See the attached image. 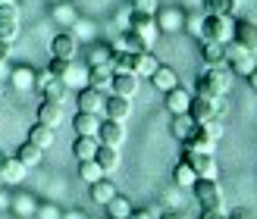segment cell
I'll return each mask as SVG.
<instances>
[{
  "mask_svg": "<svg viewBox=\"0 0 257 219\" xmlns=\"http://www.w3.org/2000/svg\"><path fill=\"white\" fill-rule=\"evenodd\" d=\"M226 219H251V213H248V210H232Z\"/></svg>",
  "mask_w": 257,
  "mask_h": 219,
  "instance_id": "obj_45",
  "label": "cell"
},
{
  "mask_svg": "<svg viewBox=\"0 0 257 219\" xmlns=\"http://www.w3.org/2000/svg\"><path fill=\"white\" fill-rule=\"evenodd\" d=\"M188 116H191V119H195L198 125H201V122L216 119V113H213V100H207V97H191V104H188Z\"/></svg>",
  "mask_w": 257,
  "mask_h": 219,
  "instance_id": "obj_12",
  "label": "cell"
},
{
  "mask_svg": "<svg viewBox=\"0 0 257 219\" xmlns=\"http://www.w3.org/2000/svg\"><path fill=\"white\" fill-rule=\"evenodd\" d=\"M29 141L32 144H38L41 150H47L50 144H54V125H44V122H35L29 128Z\"/></svg>",
  "mask_w": 257,
  "mask_h": 219,
  "instance_id": "obj_19",
  "label": "cell"
},
{
  "mask_svg": "<svg viewBox=\"0 0 257 219\" xmlns=\"http://www.w3.org/2000/svg\"><path fill=\"white\" fill-rule=\"evenodd\" d=\"M173 178H176V185H179V188H191V185L198 182V175H195V169H191V163H188V160H182V163H179L176 169H173Z\"/></svg>",
  "mask_w": 257,
  "mask_h": 219,
  "instance_id": "obj_30",
  "label": "cell"
},
{
  "mask_svg": "<svg viewBox=\"0 0 257 219\" xmlns=\"http://www.w3.org/2000/svg\"><path fill=\"white\" fill-rule=\"evenodd\" d=\"M4 4H16V0H0V7H4Z\"/></svg>",
  "mask_w": 257,
  "mask_h": 219,
  "instance_id": "obj_52",
  "label": "cell"
},
{
  "mask_svg": "<svg viewBox=\"0 0 257 219\" xmlns=\"http://www.w3.org/2000/svg\"><path fill=\"white\" fill-rule=\"evenodd\" d=\"M232 41L241 44L245 50H251V54H257V22L254 19H238L235 29H232Z\"/></svg>",
  "mask_w": 257,
  "mask_h": 219,
  "instance_id": "obj_6",
  "label": "cell"
},
{
  "mask_svg": "<svg viewBox=\"0 0 257 219\" xmlns=\"http://www.w3.org/2000/svg\"><path fill=\"white\" fill-rule=\"evenodd\" d=\"M160 219H188V216H185V213H179V210H166Z\"/></svg>",
  "mask_w": 257,
  "mask_h": 219,
  "instance_id": "obj_44",
  "label": "cell"
},
{
  "mask_svg": "<svg viewBox=\"0 0 257 219\" xmlns=\"http://www.w3.org/2000/svg\"><path fill=\"white\" fill-rule=\"evenodd\" d=\"M19 38V19H0V41H16Z\"/></svg>",
  "mask_w": 257,
  "mask_h": 219,
  "instance_id": "obj_37",
  "label": "cell"
},
{
  "mask_svg": "<svg viewBox=\"0 0 257 219\" xmlns=\"http://www.w3.org/2000/svg\"><path fill=\"white\" fill-rule=\"evenodd\" d=\"M229 85H232V72L226 66H207V72L195 82V91H198V97L213 100V97H223L229 91Z\"/></svg>",
  "mask_w": 257,
  "mask_h": 219,
  "instance_id": "obj_1",
  "label": "cell"
},
{
  "mask_svg": "<svg viewBox=\"0 0 257 219\" xmlns=\"http://www.w3.org/2000/svg\"><path fill=\"white\" fill-rule=\"evenodd\" d=\"M122 138H125L122 122H116V119L100 122V128H97V141H100V144H107V147H119V144H122Z\"/></svg>",
  "mask_w": 257,
  "mask_h": 219,
  "instance_id": "obj_8",
  "label": "cell"
},
{
  "mask_svg": "<svg viewBox=\"0 0 257 219\" xmlns=\"http://www.w3.org/2000/svg\"><path fill=\"white\" fill-rule=\"evenodd\" d=\"M201 57H204V63H207V66H226V50H223L220 41H204Z\"/></svg>",
  "mask_w": 257,
  "mask_h": 219,
  "instance_id": "obj_22",
  "label": "cell"
},
{
  "mask_svg": "<svg viewBox=\"0 0 257 219\" xmlns=\"http://www.w3.org/2000/svg\"><path fill=\"white\" fill-rule=\"evenodd\" d=\"M0 79H7V60H0Z\"/></svg>",
  "mask_w": 257,
  "mask_h": 219,
  "instance_id": "obj_50",
  "label": "cell"
},
{
  "mask_svg": "<svg viewBox=\"0 0 257 219\" xmlns=\"http://www.w3.org/2000/svg\"><path fill=\"white\" fill-rule=\"evenodd\" d=\"M104 100H107L104 91H97V88L88 85V88L79 91V100H75V104H79L82 113H100V110H104Z\"/></svg>",
  "mask_w": 257,
  "mask_h": 219,
  "instance_id": "obj_9",
  "label": "cell"
},
{
  "mask_svg": "<svg viewBox=\"0 0 257 219\" xmlns=\"http://www.w3.org/2000/svg\"><path fill=\"white\" fill-rule=\"evenodd\" d=\"M25 178V166L16 160V157H4V163H0V182L4 185H16Z\"/></svg>",
  "mask_w": 257,
  "mask_h": 219,
  "instance_id": "obj_13",
  "label": "cell"
},
{
  "mask_svg": "<svg viewBox=\"0 0 257 219\" xmlns=\"http://www.w3.org/2000/svg\"><path fill=\"white\" fill-rule=\"evenodd\" d=\"M72 128L79 135H97V128H100V119H97V113H75V119H72Z\"/></svg>",
  "mask_w": 257,
  "mask_h": 219,
  "instance_id": "obj_21",
  "label": "cell"
},
{
  "mask_svg": "<svg viewBox=\"0 0 257 219\" xmlns=\"http://www.w3.org/2000/svg\"><path fill=\"white\" fill-rule=\"evenodd\" d=\"M10 79H13V88H16V91H29V88H35V72L29 66H19Z\"/></svg>",
  "mask_w": 257,
  "mask_h": 219,
  "instance_id": "obj_31",
  "label": "cell"
},
{
  "mask_svg": "<svg viewBox=\"0 0 257 219\" xmlns=\"http://www.w3.org/2000/svg\"><path fill=\"white\" fill-rule=\"evenodd\" d=\"M128 7L135 13H154L157 10V0H128Z\"/></svg>",
  "mask_w": 257,
  "mask_h": 219,
  "instance_id": "obj_39",
  "label": "cell"
},
{
  "mask_svg": "<svg viewBox=\"0 0 257 219\" xmlns=\"http://www.w3.org/2000/svg\"><path fill=\"white\" fill-rule=\"evenodd\" d=\"M10 207V197H7V185H0V210Z\"/></svg>",
  "mask_w": 257,
  "mask_h": 219,
  "instance_id": "obj_46",
  "label": "cell"
},
{
  "mask_svg": "<svg viewBox=\"0 0 257 219\" xmlns=\"http://www.w3.org/2000/svg\"><path fill=\"white\" fill-rule=\"evenodd\" d=\"M151 82H154V88H157V91H173V88L179 85V75H176V69L173 66H157L151 72Z\"/></svg>",
  "mask_w": 257,
  "mask_h": 219,
  "instance_id": "obj_14",
  "label": "cell"
},
{
  "mask_svg": "<svg viewBox=\"0 0 257 219\" xmlns=\"http://www.w3.org/2000/svg\"><path fill=\"white\" fill-rule=\"evenodd\" d=\"M75 50H79V41H75V35H69V32H60L54 41H50V54H54V57L72 60Z\"/></svg>",
  "mask_w": 257,
  "mask_h": 219,
  "instance_id": "obj_10",
  "label": "cell"
},
{
  "mask_svg": "<svg viewBox=\"0 0 257 219\" xmlns=\"http://www.w3.org/2000/svg\"><path fill=\"white\" fill-rule=\"evenodd\" d=\"M204 125V132H207L210 138H216L220 141V135H223V125H220V119H210V122H201Z\"/></svg>",
  "mask_w": 257,
  "mask_h": 219,
  "instance_id": "obj_40",
  "label": "cell"
},
{
  "mask_svg": "<svg viewBox=\"0 0 257 219\" xmlns=\"http://www.w3.org/2000/svg\"><path fill=\"white\" fill-rule=\"evenodd\" d=\"M157 66H160V63L154 60L151 50H138V54H135V63H132V72H135V75H148V79H151V72L157 69Z\"/></svg>",
  "mask_w": 257,
  "mask_h": 219,
  "instance_id": "obj_27",
  "label": "cell"
},
{
  "mask_svg": "<svg viewBox=\"0 0 257 219\" xmlns=\"http://www.w3.org/2000/svg\"><path fill=\"white\" fill-rule=\"evenodd\" d=\"M195 119H191L188 113H179V116H173V138H179L185 144V141L191 138V132H195Z\"/></svg>",
  "mask_w": 257,
  "mask_h": 219,
  "instance_id": "obj_23",
  "label": "cell"
},
{
  "mask_svg": "<svg viewBox=\"0 0 257 219\" xmlns=\"http://www.w3.org/2000/svg\"><path fill=\"white\" fill-rule=\"evenodd\" d=\"M13 157H16L25 169H29V166H38L41 163V157H44V150L38 147V144H32V141H25V144H19V150L13 153Z\"/></svg>",
  "mask_w": 257,
  "mask_h": 219,
  "instance_id": "obj_20",
  "label": "cell"
},
{
  "mask_svg": "<svg viewBox=\"0 0 257 219\" xmlns=\"http://www.w3.org/2000/svg\"><path fill=\"white\" fill-rule=\"evenodd\" d=\"M97 147H100L97 135H79V138H75V144H72V153H75L79 160H94Z\"/></svg>",
  "mask_w": 257,
  "mask_h": 219,
  "instance_id": "obj_17",
  "label": "cell"
},
{
  "mask_svg": "<svg viewBox=\"0 0 257 219\" xmlns=\"http://www.w3.org/2000/svg\"><path fill=\"white\" fill-rule=\"evenodd\" d=\"M110 57H113V47L97 44V47H91V54H88V63H91V66H110Z\"/></svg>",
  "mask_w": 257,
  "mask_h": 219,
  "instance_id": "obj_35",
  "label": "cell"
},
{
  "mask_svg": "<svg viewBox=\"0 0 257 219\" xmlns=\"http://www.w3.org/2000/svg\"><path fill=\"white\" fill-rule=\"evenodd\" d=\"M128 219H151V213L148 210H132V216H128Z\"/></svg>",
  "mask_w": 257,
  "mask_h": 219,
  "instance_id": "obj_47",
  "label": "cell"
},
{
  "mask_svg": "<svg viewBox=\"0 0 257 219\" xmlns=\"http://www.w3.org/2000/svg\"><path fill=\"white\" fill-rule=\"evenodd\" d=\"M110 82H113V69L110 66H91L88 69V85L97 88V91H107Z\"/></svg>",
  "mask_w": 257,
  "mask_h": 219,
  "instance_id": "obj_24",
  "label": "cell"
},
{
  "mask_svg": "<svg viewBox=\"0 0 257 219\" xmlns=\"http://www.w3.org/2000/svg\"><path fill=\"white\" fill-rule=\"evenodd\" d=\"M16 210H19L22 216H29V213L35 210V207H32V197H19V200H16Z\"/></svg>",
  "mask_w": 257,
  "mask_h": 219,
  "instance_id": "obj_42",
  "label": "cell"
},
{
  "mask_svg": "<svg viewBox=\"0 0 257 219\" xmlns=\"http://www.w3.org/2000/svg\"><path fill=\"white\" fill-rule=\"evenodd\" d=\"M160 25H163V32H176L179 25H182V16L173 13V10H166V13H160Z\"/></svg>",
  "mask_w": 257,
  "mask_h": 219,
  "instance_id": "obj_38",
  "label": "cell"
},
{
  "mask_svg": "<svg viewBox=\"0 0 257 219\" xmlns=\"http://www.w3.org/2000/svg\"><path fill=\"white\" fill-rule=\"evenodd\" d=\"M232 29H235V22L229 19V16H207L201 22V38L204 41H220V44H226V41H232Z\"/></svg>",
  "mask_w": 257,
  "mask_h": 219,
  "instance_id": "obj_2",
  "label": "cell"
},
{
  "mask_svg": "<svg viewBox=\"0 0 257 219\" xmlns=\"http://www.w3.org/2000/svg\"><path fill=\"white\" fill-rule=\"evenodd\" d=\"M191 191H195V200L201 203V210H220L223 194H220L216 178H198V182L191 185Z\"/></svg>",
  "mask_w": 257,
  "mask_h": 219,
  "instance_id": "obj_4",
  "label": "cell"
},
{
  "mask_svg": "<svg viewBox=\"0 0 257 219\" xmlns=\"http://www.w3.org/2000/svg\"><path fill=\"white\" fill-rule=\"evenodd\" d=\"M113 94H119V97H132L138 91V75L135 72H113Z\"/></svg>",
  "mask_w": 257,
  "mask_h": 219,
  "instance_id": "obj_11",
  "label": "cell"
},
{
  "mask_svg": "<svg viewBox=\"0 0 257 219\" xmlns=\"http://www.w3.org/2000/svg\"><path fill=\"white\" fill-rule=\"evenodd\" d=\"M188 104H191V94L185 91V88H173V91H166V107H170V113L173 116H179V113H188Z\"/></svg>",
  "mask_w": 257,
  "mask_h": 219,
  "instance_id": "obj_18",
  "label": "cell"
},
{
  "mask_svg": "<svg viewBox=\"0 0 257 219\" xmlns=\"http://www.w3.org/2000/svg\"><path fill=\"white\" fill-rule=\"evenodd\" d=\"M69 69H72V60H63V57H54V60L47 63V72L54 75V79H60V82H66Z\"/></svg>",
  "mask_w": 257,
  "mask_h": 219,
  "instance_id": "obj_34",
  "label": "cell"
},
{
  "mask_svg": "<svg viewBox=\"0 0 257 219\" xmlns=\"http://www.w3.org/2000/svg\"><path fill=\"white\" fill-rule=\"evenodd\" d=\"M79 178H85V182L91 185L97 178H104V169L97 166V160H79Z\"/></svg>",
  "mask_w": 257,
  "mask_h": 219,
  "instance_id": "obj_32",
  "label": "cell"
},
{
  "mask_svg": "<svg viewBox=\"0 0 257 219\" xmlns=\"http://www.w3.org/2000/svg\"><path fill=\"white\" fill-rule=\"evenodd\" d=\"M223 50H226V63H229V72H232V75H251V69L257 66L251 50H245L235 41H226Z\"/></svg>",
  "mask_w": 257,
  "mask_h": 219,
  "instance_id": "obj_3",
  "label": "cell"
},
{
  "mask_svg": "<svg viewBox=\"0 0 257 219\" xmlns=\"http://www.w3.org/2000/svg\"><path fill=\"white\" fill-rule=\"evenodd\" d=\"M185 160L191 163V169H195L198 178H216V160H213V153H198V150H188L185 147Z\"/></svg>",
  "mask_w": 257,
  "mask_h": 219,
  "instance_id": "obj_7",
  "label": "cell"
},
{
  "mask_svg": "<svg viewBox=\"0 0 257 219\" xmlns=\"http://www.w3.org/2000/svg\"><path fill=\"white\" fill-rule=\"evenodd\" d=\"M66 219H82V216H79V213H69V216H66Z\"/></svg>",
  "mask_w": 257,
  "mask_h": 219,
  "instance_id": "obj_51",
  "label": "cell"
},
{
  "mask_svg": "<svg viewBox=\"0 0 257 219\" xmlns=\"http://www.w3.org/2000/svg\"><path fill=\"white\" fill-rule=\"evenodd\" d=\"M113 194H116V188H113L110 178H97V182H91V200L94 203H107Z\"/></svg>",
  "mask_w": 257,
  "mask_h": 219,
  "instance_id": "obj_29",
  "label": "cell"
},
{
  "mask_svg": "<svg viewBox=\"0 0 257 219\" xmlns=\"http://www.w3.org/2000/svg\"><path fill=\"white\" fill-rule=\"evenodd\" d=\"M213 144H216V138H210L207 132H204V125H195L191 138L185 141V147L188 150H198V153H213Z\"/></svg>",
  "mask_w": 257,
  "mask_h": 219,
  "instance_id": "obj_16",
  "label": "cell"
},
{
  "mask_svg": "<svg viewBox=\"0 0 257 219\" xmlns=\"http://www.w3.org/2000/svg\"><path fill=\"white\" fill-rule=\"evenodd\" d=\"M0 185H4V182H0Z\"/></svg>",
  "mask_w": 257,
  "mask_h": 219,
  "instance_id": "obj_54",
  "label": "cell"
},
{
  "mask_svg": "<svg viewBox=\"0 0 257 219\" xmlns=\"http://www.w3.org/2000/svg\"><path fill=\"white\" fill-rule=\"evenodd\" d=\"M4 157H7V153H0V163H4Z\"/></svg>",
  "mask_w": 257,
  "mask_h": 219,
  "instance_id": "obj_53",
  "label": "cell"
},
{
  "mask_svg": "<svg viewBox=\"0 0 257 219\" xmlns=\"http://www.w3.org/2000/svg\"><path fill=\"white\" fill-rule=\"evenodd\" d=\"M63 119V110L57 100H44L41 107H38V122H44V125H57Z\"/></svg>",
  "mask_w": 257,
  "mask_h": 219,
  "instance_id": "obj_28",
  "label": "cell"
},
{
  "mask_svg": "<svg viewBox=\"0 0 257 219\" xmlns=\"http://www.w3.org/2000/svg\"><path fill=\"white\" fill-rule=\"evenodd\" d=\"M0 19H19V7L16 4H4L0 7Z\"/></svg>",
  "mask_w": 257,
  "mask_h": 219,
  "instance_id": "obj_41",
  "label": "cell"
},
{
  "mask_svg": "<svg viewBox=\"0 0 257 219\" xmlns=\"http://www.w3.org/2000/svg\"><path fill=\"white\" fill-rule=\"evenodd\" d=\"M10 57V41H0V60Z\"/></svg>",
  "mask_w": 257,
  "mask_h": 219,
  "instance_id": "obj_48",
  "label": "cell"
},
{
  "mask_svg": "<svg viewBox=\"0 0 257 219\" xmlns=\"http://www.w3.org/2000/svg\"><path fill=\"white\" fill-rule=\"evenodd\" d=\"M235 0H204V10L207 16H232Z\"/></svg>",
  "mask_w": 257,
  "mask_h": 219,
  "instance_id": "obj_33",
  "label": "cell"
},
{
  "mask_svg": "<svg viewBox=\"0 0 257 219\" xmlns=\"http://www.w3.org/2000/svg\"><path fill=\"white\" fill-rule=\"evenodd\" d=\"M119 47L122 50H132V54H138V50H151L145 41H141V38L132 32V29H128V32H122V38H119Z\"/></svg>",
  "mask_w": 257,
  "mask_h": 219,
  "instance_id": "obj_36",
  "label": "cell"
},
{
  "mask_svg": "<svg viewBox=\"0 0 257 219\" xmlns=\"http://www.w3.org/2000/svg\"><path fill=\"white\" fill-rule=\"evenodd\" d=\"M248 82H251V88H254V91H257V66L251 69V75H248Z\"/></svg>",
  "mask_w": 257,
  "mask_h": 219,
  "instance_id": "obj_49",
  "label": "cell"
},
{
  "mask_svg": "<svg viewBox=\"0 0 257 219\" xmlns=\"http://www.w3.org/2000/svg\"><path fill=\"white\" fill-rule=\"evenodd\" d=\"M94 160H97V166H100V169H104V175H107V172H113V169L119 166V153H116V147L100 144L97 153H94Z\"/></svg>",
  "mask_w": 257,
  "mask_h": 219,
  "instance_id": "obj_25",
  "label": "cell"
},
{
  "mask_svg": "<svg viewBox=\"0 0 257 219\" xmlns=\"http://www.w3.org/2000/svg\"><path fill=\"white\" fill-rule=\"evenodd\" d=\"M132 203H128V197H122V194H113L110 200H107V213H110V219H128L132 216Z\"/></svg>",
  "mask_w": 257,
  "mask_h": 219,
  "instance_id": "obj_26",
  "label": "cell"
},
{
  "mask_svg": "<svg viewBox=\"0 0 257 219\" xmlns=\"http://www.w3.org/2000/svg\"><path fill=\"white\" fill-rule=\"evenodd\" d=\"M104 113H107V119H116L122 122L128 113H132V104H128V97H119V94H113L104 100Z\"/></svg>",
  "mask_w": 257,
  "mask_h": 219,
  "instance_id": "obj_15",
  "label": "cell"
},
{
  "mask_svg": "<svg viewBox=\"0 0 257 219\" xmlns=\"http://www.w3.org/2000/svg\"><path fill=\"white\" fill-rule=\"evenodd\" d=\"M201 219H226V216H223L220 210H204V213H201Z\"/></svg>",
  "mask_w": 257,
  "mask_h": 219,
  "instance_id": "obj_43",
  "label": "cell"
},
{
  "mask_svg": "<svg viewBox=\"0 0 257 219\" xmlns=\"http://www.w3.org/2000/svg\"><path fill=\"white\" fill-rule=\"evenodd\" d=\"M128 29H132L141 41L148 47L154 44V38H157V22H154V13H135L132 10V19H128Z\"/></svg>",
  "mask_w": 257,
  "mask_h": 219,
  "instance_id": "obj_5",
  "label": "cell"
}]
</instances>
